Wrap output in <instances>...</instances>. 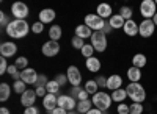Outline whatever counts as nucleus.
<instances>
[{
    "label": "nucleus",
    "instance_id": "f257e3e1",
    "mask_svg": "<svg viewBox=\"0 0 157 114\" xmlns=\"http://www.w3.org/2000/svg\"><path fill=\"white\" fill-rule=\"evenodd\" d=\"M32 30V27L27 23V20H21V19H14L11 20L10 25L5 28V33L13 37V39H22L29 34V31Z\"/></svg>",
    "mask_w": 157,
    "mask_h": 114
},
{
    "label": "nucleus",
    "instance_id": "f03ea898",
    "mask_svg": "<svg viewBox=\"0 0 157 114\" xmlns=\"http://www.w3.org/2000/svg\"><path fill=\"white\" fill-rule=\"evenodd\" d=\"M126 92H127V97L135 103H143L146 100V91L140 83H129L126 86Z\"/></svg>",
    "mask_w": 157,
    "mask_h": 114
},
{
    "label": "nucleus",
    "instance_id": "7ed1b4c3",
    "mask_svg": "<svg viewBox=\"0 0 157 114\" xmlns=\"http://www.w3.org/2000/svg\"><path fill=\"white\" fill-rule=\"evenodd\" d=\"M91 102H93L94 108L101 109L102 112H105V111H109V109H110L113 100H112V95H109L107 92H98V94H94V95H93Z\"/></svg>",
    "mask_w": 157,
    "mask_h": 114
},
{
    "label": "nucleus",
    "instance_id": "20e7f679",
    "mask_svg": "<svg viewBox=\"0 0 157 114\" xmlns=\"http://www.w3.org/2000/svg\"><path fill=\"white\" fill-rule=\"evenodd\" d=\"M140 14L143 19H152L157 14L155 0H143L140 3Z\"/></svg>",
    "mask_w": 157,
    "mask_h": 114
},
{
    "label": "nucleus",
    "instance_id": "39448f33",
    "mask_svg": "<svg viewBox=\"0 0 157 114\" xmlns=\"http://www.w3.org/2000/svg\"><path fill=\"white\" fill-rule=\"evenodd\" d=\"M91 45L94 47L96 52H105L107 50V34H104L102 31H94L91 36Z\"/></svg>",
    "mask_w": 157,
    "mask_h": 114
},
{
    "label": "nucleus",
    "instance_id": "423d86ee",
    "mask_svg": "<svg viewBox=\"0 0 157 114\" xmlns=\"http://www.w3.org/2000/svg\"><path fill=\"white\" fill-rule=\"evenodd\" d=\"M155 31V25L152 22V19H143L140 23H138V34L141 37H145V39H148V37H151Z\"/></svg>",
    "mask_w": 157,
    "mask_h": 114
},
{
    "label": "nucleus",
    "instance_id": "0eeeda50",
    "mask_svg": "<svg viewBox=\"0 0 157 114\" xmlns=\"http://www.w3.org/2000/svg\"><path fill=\"white\" fill-rule=\"evenodd\" d=\"M85 25L93 31H102L104 25H105V20L102 17H99L98 14H86L85 16Z\"/></svg>",
    "mask_w": 157,
    "mask_h": 114
},
{
    "label": "nucleus",
    "instance_id": "6e6552de",
    "mask_svg": "<svg viewBox=\"0 0 157 114\" xmlns=\"http://www.w3.org/2000/svg\"><path fill=\"white\" fill-rule=\"evenodd\" d=\"M11 14L14 16V19L25 20V17L29 16V6L24 2H14L11 5Z\"/></svg>",
    "mask_w": 157,
    "mask_h": 114
},
{
    "label": "nucleus",
    "instance_id": "1a4fd4ad",
    "mask_svg": "<svg viewBox=\"0 0 157 114\" xmlns=\"http://www.w3.org/2000/svg\"><path fill=\"white\" fill-rule=\"evenodd\" d=\"M41 52H43V55L47 56V58H54V56H57V55L60 53V44H58L57 41H47V42L43 44Z\"/></svg>",
    "mask_w": 157,
    "mask_h": 114
},
{
    "label": "nucleus",
    "instance_id": "9d476101",
    "mask_svg": "<svg viewBox=\"0 0 157 114\" xmlns=\"http://www.w3.org/2000/svg\"><path fill=\"white\" fill-rule=\"evenodd\" d=\"M66 75H68V81L72 84V87L74 86H80V83H82V73H80V70H78L77 66H69L68 70H66Z\"/></svg>",
    "mask_w": 157,
    "mask_h": 114
},
{
    "label": "nucleus",
    "instance_id": "9b49d317",
    "mask_svg": "<svg viewBox=\"0 0 157 114\" xmlns=\"http://www.w3.org/2000/svg\"><path fill=\"white\" fill-rule=\"evenodd\" d=\"M58 106L69 112V111H74L77 108V103H75V98L72 95H58Z\"/></svg>",
    "mask_w": 157,
    "mask_h": 114
},
{
    "label": "nucleus",
    "instance_id": "f8f14e48",
    "mask_svg": "<svg viewBox=\"0 0 157 114\" xmlns=\"http://www.w3.org/2000/svg\"><path fill=\"white\" fill-rule=\"evenodd\" d=\"M17 53V45L11 41H6V42H2L0 45V55L3 58H11Z\"/></svg>",
    "mask_w": 157,
    "mask_h": 114
},
{
    "label": "nucleus",
    "instance_id": "ddd939ff",
    "mask_svg": "<svg viewBox=\"0 0 157 114\" xmlns=\"http://www.w3.org/2000/svg\"><path fill=\"white\" fill-rule=\"evenodd\" d=\"M39 77V73L32 69V67H27L25 70H22V75H21V80L25 83V84H36V80Z\"/></svg>",
    "mask_w": 157,
    "mask_h": 114
},
{
    "label": "nucleus",
    "instance_id": "4468645a",
    "mask_svg": "<svg viewBox=\"0 0 157 114\" xmlns=\"http://www.w3.org/2000/svg\"><path fill=\"white\" fill-rule=\"evenodd\" d=\"M36 92L35 91H32V89H27L22 95H21V103H22V106H25V108H30V106H35V102H36Z\"/></svg>",
    "mask_w": 157,
    "mask_h": 114
},
{
    "label": "nucleus",
    "instance_id": "2eb2a0df",
    "mask_svg": "<svg viewBox=\"0 0 157 114\" xmlns=\"http://www.w3.org/2000/svg\"><path fill=\"white\" fill-rule=\"evenodd\" d=\"M43 106L46 108L47 112H52V111L58 106V97H57L55 94H49V92H47V95L43 98Z\"/></svg>",
    "mask_w": 157,
    "mask_h": 114
},
{
    "label": "nucleus",
    "instance_id": "dca6fc26",
    "mask_svg": "<svg viewBox=\"0 0 157 114\" xmlns=\"http://www.w3.org/2000/svg\"><path fill=\"white\" fill-rule=\"evenodd\" d=\"M123 87V77L118 73H113L107 78V89H110L112 92L116 91V89H121Z\"/></svg>",
    "mask_w": 157,
    "mask_h": 114
},
{
    "label": "nucleus",
    "instance_id": "f3484780",
    "mask_svg": "<svg viewBox=\"0 0 157 114\" xmlns=\"http://www.w3.org/2000/svg\"><path fill=\"white\" fill-rule=\"evenodd\" d=\"M55 16H57V12L52 9V8H44V9L39 11V22L50 23V22L55 20Z\"/></svg>",
    "mask_w": 157,
    "mask_h": 114
},
{
    "label": "nucleus",
    "instance_id": "a211bd4d",
    "mask_svg": "<svg viewBox=\"0 0 157 114\" xmlns=\"http://www.w3.org/2000/svg\"><path fill=\"white\" fill-rule=\"evenodd\" d=\"M96 14H98L99 17H102L104 20H105V19H110V17L113 16V8H112L109 3H99V5H98Z\"/></svg>",
    "mask_w": 157,
    "mask_h": 114
},
{
    "label": "nucleus",
    "instance_id": "6ab92c4d",
    "mask_svg": "<svg viewBox=\"0 0 157 114\" xmlns=\"http://www.w3.org/2000/svg\"><path fill=\"white\" fill-rule=\"evenodd\" d=\"M93 30L91 28H88L85 23H82V25H77L75 27V36L77 37H80V39H91V36H93Z\"/></svg>",
    "mask_w": 157,
    "mask_h": 114
},
{
    "label": "nucleus",
    "instance_id": "aec40b11",
    "mask_svg": "<svg viewBox=\"0 0 157 114\" xmlns=\"http://www.w3.org/2000/svg\"><path fill=\"white\" fill-rule=\"evenodd\" d=\"M124 33L127 34V36H130V37H134V36H137L138 34V23L135 22V20H126V23H124Z\"/></svg>",
    "mask_w": 157,
    "mask_h": 114
},
{
    "label": "nucleus",
    "instance_id": "412c9836",
    "mask_svg": "<svg viewBox=\"0 0 157 114\" xmlns=\"http://www.w3.org/2000/svg\"><path fill=\"white\" fill-rule=\"evenodd\" d=\"M85 66H86V69H88L90 72L98 73V70H101V61H99V58H96V56H91V58H86Z\"/></svg>",
    "mask_w": 157,
    "mask_h": 114
},
{
    "label": "nucleus",
    "instance_id": "4be33fe9",
    "mask_svg": "<svg viewBox=\"0 0 157 114\" xmlns=\"http://www.w3.org/2000/svg\"><path fill=\"white\" fill-rule=\"evenodd\" d=\"M107 22L110 23V27H112L113 30H120V28H124L126 19H124L123 16H120V14H113V16L110 17V20H107Z\"/></svg>",
    "mask_w": 157,
    "mask_h": 114
},
{
    "label": "nucleus",
    "instance_id": "5701e85b",
    "mask_svg": "<svg viewBox=\"0 0 157 114\" xmlns=\"http://www.w3.org/2000/svg\"><path fill=\"white\" fill-rule=\"evenodd\" d=\"M127 78H129L130 83H138V81L141 80V69L130 66V67L127 69Z\"/></svg>",
    "mask_w": 157,
    "mask_h": 114
},
{
    "label": "nucleus",
    "instance_id": "b1692460",
    "mask_svg": "<svg viewBox=\"0 0 157 114\" xmlns=\"http://www.w3.org/2000/svg\"><path fill=\"white\" fill-rule=\"evenodd\" d=\"M148 64V58L143 55V53H135L132 56V66L134 67H138V69H143Z\"/></svg>",
    "mask_w": 157,
    "mask_h": 114
},
{
    "label": "nucleus",
    "instance_id": "393cba45",
    "mask_svg": "<svg viewBox=\"0 0 157 114\" xmlns=\"http://www.w3.org/2000/svg\"><path fill=\"white\" fill-rule=\"evenodd\" d=\"M126 98H127V92H126V89H123V87L112 92V100L116 102V103H124Z\"/></svg>",
    "mask_w": 157,
    "mask_h": 114
},
{
    "label": "nucleus",
    "instance_id": "a878e982",
    "mask_svg": "<svg viewBox=\"0 0 157 114\" xmlns=\"http://www.w3.org/2000/svg\"><path fill=\"white\" fill-rule=\"evenodd\" d=\"M11 91H13V87H10L8 83H0V100L6 102L11 95Z\"/></svg>",
    "mask_w": 157,
    "mask_h": 114
},
{
    "label": "nucleus",
    "instance_id": "bb28decb",
    "mask_svg": "<svg viewBox=\"0 0 157 114\" xmlns=\"http://www.w3.org/2000/svg\"><path fill=\"white\" fill-rule=\"evenodd\" d=\"M93 102L88 98V100H83V102H78L77 103V111L80 112V114H86L90 109H93Z\"/></svg>",
    "mask_w": 157,
    "mask_h": 114
},
{
    "label": "nucleus",
    "instance_id": "cd10ccee",
    "mask_svg": "<svg viewBox=\"0 0 157 114\" xmlns=\"http://www.w3.org/2000/svg\"><path fill=\"white\" fill-rule=\"evenodd\" d=\"M61 27L60 25H52V27L49 28V37H50V41H57L58 42V39L61 37Z\"/></svg>",
    "mask_w": 157,
    "mask_h": 114
},
{
    "label": "nucleus",
    "instance_id": "c85d7f7f",
    "mask_svg": "<svg viewBox=\"0 0 157 114\" xmlns=\"http://www.w3.org/2000/svg\"><path fill=\"white\" fill-rule=\"evenodd\" d=\"M98 83H96V80H88L86 83H85V91L88 92V94H91V95H94V94H98L99 91H98Z\"/></svg>",
    "mask_w": 157,
    "mask_h": 114
},
{
    "label": "nucleus",
    "instance_id": "c756f323",
    "mask_svg": "<svg viewBox=\"0 0 157 114\" xmlns=\"http://www.w3.org/2000/svg\"><path fill=\"white\" fill-rule=\"evenodd\" d=\"M13 91H14L16 94H19V95H22L25 91H27V84H25L22 80H19V81H13Z\"/></svg>",
    "mask_w": 157,
    "mask_h": 114
},
{
    "label": "nucleus",
    "instance_id": "7c9ffc66",
    "mask_svg": "<svg viewBox=\"0 0 157 114\" xmlns=\"http://www.w3.org/2000/svg\"><path fill=\"white\" fill-rule=\"evenodd\" d=\"M120 16H123L126 20H130L132 19V16H134V9L130 8V6H121L120 8V12H118Z\"/></svg>",
    "mask_w": 157,
    "mask_h": 114
},
{
    "label": "nucleus",
    "instance_id": "2f4dec72",
    "mask_svg": "<svg viewBox=\"0 0 157 114\" xmlns=\"http://www.w3.org/2000/svg\"><path fill=\"white\" fill-rule=\"evenodd\" d=\"M46 89H47V92L49 94H58L60 92V84L55 81V80H49V83H47V86H46Z\"/></svg>",
    "mask_w": 157,
    "mask_h": 114
},
{
    "label": "nucleus",
    "instance_id": "473e14b6",
    "mask_svg": "<svg viewBox=\"0 0 157 114\" xmlns=\"http://www.w3.org/2000/svg\"><path fill=\"white\" fill-rule=\"evenodd\" d=\"M94 52H96V50H94V47L91 45V44H85V45L82 47V50H80V53H82L83 58H91Z\"/></svg>",
    "mask_w": 157,
    "mask_h": 114
},
{
    "label": "nucleus",
    "instance_id": "72a5a7b5",
    "mask_svg": "<svg viewBox=\"0 0 157 114\" xmlns=\"http://www.w3.org/2000/svg\"><path fill=\"white\" fill-rule=\"evenodd\" d=\"M14 66L19 69V70H25L29 67V59L25 58V56H19V58H16V61H14Z\"/></svg>",
    "mask_w": 157,
    "mask_h": 114
},
{
    "label": "nucleus",
    "instance_id": "f704fd0d",
    "mask_svg": "<svg viewBox=\"0 0 157 114\" xmlns=\"http://www.w3.org/2000/svg\"><path fill=\"white\" fill-rule=\"evenodd\" d=\"M129 111L130 114H143V111H145V106H143V103H135L132 102L129 105Z\"/></svg>",
    "mask_w": 157,
    "mask_h": 114
},
{
    "label": "nucleus",
    "instance_id": "c9c22d12",
    "mask_svg": "<svg viewBox=\"0 0 157 114\" xmlns=\"http://www.w3.org/2000/svg\"><path fill=\"white\" fill-rule=\"evenodd\" d=\"M71 45H72V48L82 50V47L85 45V41H83V39H80V37H77V36H74L72 39H71Z\"/></svg>",
    "mask_w": 157,
    "mask_h": 114
},
{
    "label": "nucleus",
    "instance_id": "e433bc0d",
    "mask_svg": "<svg viewBox=\"0 0 157 114\" xmlns=\"http://www.w3.org/2000/svg\"><path fill=\"white\" fill-rule=\"evenodd\" d=\"M43 30H44V23L43 22H35L33 25H32V31L35 33V34H41L43 33Z\"/></svg>",
    "mask_w": 157,
    "mask_h": 114
},
{
    "label": "nucleus",
    "instance_id": "4c0bfd02",
    "mask_svg": "<svg viewBox=\"0 0 157 114\" xmlns=\"http://www.w3.org/2000/svg\"><path fill=\"white\" fill-rule=\"evenodd\" d=\"M55 81H57L60 86L69 83V81H68V75H66V73H57V75H55Z\"/></svg>",
    "mask_w": 157,
    "mask_h": 114
},
{
    "label": "nucleus",
    "instance_id": "58836bf2",
    "mask_svg": "<svg viewBox=\"0 0 157 114\" xmlns=\"http://www.w3.org/2000/svg\"><path fill=\"white\" fill-rule=\"evenodd\" d=\"M47 83H49V80H47L46 75H39L35 86H36V87H46V86H47Z\"/></svg>",
    "mask_w": 157,
    "mask_h": 114
},
{
    "label": "nucleus",
    "instance_id": "ea45409f",
    "mask_svg": "<svg viewBox=\"0 0 157 114\" xmlns=\"http://www.w3.org/2000/svg\"><path fill=\"white\" fill-rule=\"evenodd\" d=\"M116 112H118V114H130V111H129V105H126V103H118V106H116Z\"/></svg>",
    "mask_w": 157,
    "mask_h": 114
},
{
    "label": "nucleus",
    "instance_id": "a19ab883",
    "mask_svg": "<svg viewBox=\"0 0 157 114\" xmlns=\"http://www.w3.org/2000/svg\"><path fill=\"white\" fill-rule=\"evenodd\" d=\"M8 67L10 66H8V62H6V58L2 56V58H0V73H2V75L8 72Z\"/></svg>",
    "mask_w": 157,
    "mask_h": 114
},
{
    "label": "nucleus",
    "instance_id": "79ce46f5",
    "mask_svg": "<svg viewBox=\"0 0 157 114\" xmlns=\"http://www.w3.org/2000/svg\"><path fill=\"white\" fill-rule=\"evenodd\" d=\"M10 22H11V20H8V16L5 14V12H3V11L0 12V25H2L3 28H6V27H8Z\"/></svg>",
    "mask_w": 157,
    "mask_h": 114
},
{
    "label": "nucleus",
    "instance_id": "37998d69",
    "mask_svg": "<svg viewBox=\"0 0 157 114\" xmlns=\"http://www.w3.org/2000/svg\"><path fill=\"white\" fill-rule=\"evenodd\" d=\"M96 83L99 87H107V77H104V75H99L96 78Z\"/></svg>",
    "mask_w": 157,
    "mask_h": 114
},
{
    "label": "nucleus",
    "instance_id": "c03bdc74",
    "mask_svg": "<svg viewBox=\"0 0 157 114\" xmlns=\"http://www.w3.org/2000/svg\"><path fill=\"white\" fill-rule=\"evenodd\" d=\"M82 91H83V87H82V86H74L72 89H71V95H72L74 98H77V95L80 94Z\"/></svg>",
    "mask_w": 157,
    "mask_h": 114
},
{
    "label": "nucleus",
    "instance_id": "a18cd8bd",
    "mask_svg": "<svg viewBox=\"0 0 157 114\" xmlns=\"http://www.w3.org/2000/svg\"><path fill=\"white\" fill-rule=\"evenodd\" d=\"M35 92H36V95H38V97H43V98L47 95V89H46V87H36Z\"/></svg>",
    "mask_w": 157,
    "mask_h": 114
},
{
    "label": "nucleus",
    "instance_id": "49530a36",
    "mask_svg": "<svg viewBox=\"0 0 157 114\" xmlns=\"http://www.w3.org/2000/svg\"><path fill=\"white\" fill-rule=\"evenodd\" d=\"M88 95H90V94H88V92H86V91L83 89V91H82L80 94L77 95V100H78V102H83V100H88Z\"/></svg>",
    "mask_w": 157,
    "mask_h": 114
},
{
    "label": "nucleus",
    "instance_id": "de8ad7c7",
    "mask_svg": "<svg viewBox=\"0 0 157 114\" xmlns=\"http://www.w3.org/2000/svg\"><path fill=\"white\" fill-rule=\"evenodd\" d=\"M24 114H39V111H38L36 106H30V108H25Z\"/></svg>",
    "mask_w": 157,
    "mask_h": 114
},
{
    "label": "nucleus",
    "instance_id": "09e8293b",
    "mask_svg": "<svg viewBox=\"0 0 157 114\" xmlns=\"http://www.w3.org/2000/svg\"><path fill=\"white\" fill-rule=\"evenodd\" d=\"M112 30H113V28L110 27V23L105 20V25H104V28H102V33H104V34H110V31H112Z\"/></svg>",
    "mask_w": 157,
    "mask_h": 114
},
{
    "label": "nucleus",
    "instance_id": "8fccbe9b",
    "mask_svg": "<svg viewBox=\"0 0 157 114\" xmlns=\"http://www.w3.org/2000/svg\"><path fill=\"white\" fill-rule=\"evenodd\" d=\"M50 114H68V111H66V109H63V108H60V106H57Z\"/></svg>",
    "mask_w": 157,
    "mask_h": 114
},
{
    "label": "nucleus",
    "instance_id": "3c124183",
    "mask_svg": "<svg viewBox=\"0 0 157 114\" xmlns=\"http://www.w3.org/2000/svg\"><path fill=\"white\" fill-rule=\"evenodd\" d=\"M16 72H19V69H17L14 64H10V67H8V73H10V75H14Z\"/></svg>",
    "mask_w": 157,
    "mask_h": 114
},
{
    "label": "nucleus",
    "instance_id": "603ef678",
    "mask_svg": "<svg viewBox=\"0 0 157 114\" xmlns=\"http://www.w3.org/2000/svg\"><path fill=\"white\" fill-rule=\"evenodd\" d=\"M86 114H104V112H102L101 109H98V108H93V109H90Z\"/></svg>",
    "mask_w": 157,
    "mask_h": 114
},
{
    "label": "nucleus",
    "instance_id": "864d4df0",
    "mask_svg": "<svg viewBox=\"0 0 157 114\" xmlns=\"http://www.w3.org/2000/svg\"><path fill=\"white\" fill-rule=\"evenodd\" d=\"M0 114H10V109L6 106H2L0 108Z\"/></svg>",
    "mask_w": 157,
    "mask_h": 114
},
{
    "label": "nucleus",
    "instance_id": "5fc2aeb1",
    "mask_svg": "<svg viewBox=\"0 0 157 114\" xmlns=\"http://www.w3.org/2000/svg\"><path fill=\"white\" fill-rule=\"evenodd\" d=\"M152 22H154V25H155V27H157V14L152 17Z\"/></svg>",
    "mask_w": 157,
    "mask_h": 114
},
{
    "label": "nucleus",
    "instance_id": "6e6d98bb",
    "mask_svg": "<svg viewBox=\"0 0 157 114\" xmlns=\"http://www.w3.org/2000/svg\"><path fill=\"white\" fill-rule=\"evenodd\" d=\"M68 114H80V112H78V111H69Z\"/></svg>",
    "mask_w": 157,
    "mask_h": 114
},
{
    "label": "nucleus",
    "instance_id": "4d7b16f0",
    "mask_svg": "<svg viewBox=\"0 0 157 114\" xmlns=\"http://www.w3.org/2000/svg\"><path fill=\"white\" fill-rule=\"evenodd\" d=\"M155 5H157V0H155Z\"/></svg>",
    "mask_w": 157,
    "mask_h": 114
}]
</instances>
